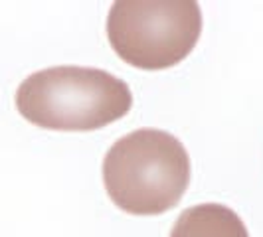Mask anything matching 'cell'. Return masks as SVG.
Returning a JSON list of instances; mask_svg holds the SVG:
<instances>
[{
	"mask_svg": "<svg viewBox=\"0 0 263 237\" xmlns=\"http://www.w3.org/2000/svg\"><path fill=\"white\" fill-rule=\"evenodd\" d=\"M131 107L129 85L97 67H48L24 79L16 91L18 113L52 131H97Z\"/></svg>",
	"mask_w": 263,
	"mask_h": 237,
	"instance_id": "1",
	"label": "cell"
},
{
	"mask_svg": "<svg viewBox=\"0 0 263 237\" xmlns=\"http://www.w3.org/2000/svg\"><path fill=\"white\" fill-rule=\"evenodd\" d=\"M103 182L113 204L135 215L172 210L190 184L184 145L160 129H139L107 150Z\"/></svg>",
	"mask_w": 263,
	"mask_h": 237,
	"instance_id": "2",
	"label": "cell"
},
{
	"mask_svg": "<svg viewBox=\"0 0 263 237\" xmlns=\"http://www.w3.org/2000/svg\"><path fill=\"white\" fill-rule=\"evenodd\" d=\"M202 34L194 0H117L107 16V38L129 66L158 71L184 60Z\"/></svg>",
	"mask_w": 263,
	"mask_h": 237,
	"instance_id": "3",
	"label": "cell"
},
{
	"mask_svg": "<svg viewBox=\"0 0 263 237\" xmlns=\"http://www.w3.org/2000/svg\"><path fill=\"white\" fill-rule=\"evenodd\" d=\"M171 237H250L236 211L222 204H198L184 210Z\"/></svg>",
	"mask_w": 263,
	"mask_h": 237,
	"instance_id": "4",
	"label": "cell"
}]
</instances>
